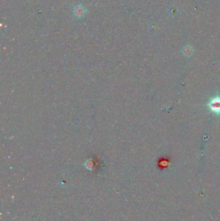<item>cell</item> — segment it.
<instances>
[{
    "mask_svg": "<svg viewBox=\"0 0 220 221\" xmlns=\"http://www.w3.org/2000/svg\"><path fill=\"white\" fill-rule=\"evenodd\" d=\"M85 10L83 9V8L82 7H78L76 8V9L75 10V14L76 16H83L84 13H85Z\"/></svg>",
    "mask_w": 220,
    "mask_h": 221,
    "instance_id": "7a4b0ae2",
    "label": "cell"
},
{
    "mask_svg": "<svg viewBox=\"0 0 220 221\" xmlns=\"http://www.w3.org/2000/svg\"><path fill=\"white\" fill-rule=\"evenodd\" d=\"M206 106L210 112H214L217 116H219L220 115V95L216 94L211 97Z\"/></svg>",
    "mask_w": 220,
    "mask_h": 221,
    "instance_id": "6da1fadb",
    "label": "cell"
}]
</instances>
